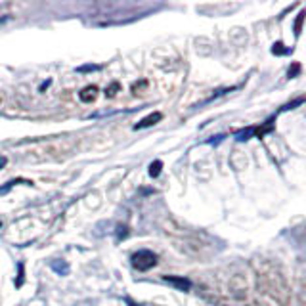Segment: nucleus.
Returning a JSON list of instances; mask_svg holds the SVG:
<instances>
[{
  "mask_svg": "<svg viewBox=\"0 0 306 306\" xmlns=\"http://www.w3.org/2000/svg\"><path fill=\"white\" fill-rule=\"evenodd\" d=\"M130 264H132L134 270L138 272H147L157 264V254L147 251V249H142V251H136V253L130 256Z\"/></svg>",
  "mask_w": 306,
  "mask_h": 306,
  "instance_id": "nucleus-1",
  "label": "nucleus"
},
{
  "mask_svg": "<svg viewBox=\"0 0 306 306\" xmlns=\"http://www.w3.org/2000/svg\"><path fill=\"white\" fill-rule=\"evenodd\" d=\"M163 281L171 283L178 291H189L191 289V281L187 278H180V276H163Z\"/></svg>",
  "mask_w": 306,
  "mask_h": 306,
  "instance_id": "nucleus-2",
  "label": "nucleus"
},
{
  "mask_svg": "<svg viewBox=\"0 0 306 306\" xmlns=\"http://www.w3.org/2000/svg\"><path fill=\"white\" fill-rule=\"evenodd\" d=\"M278 115H280V111L274 113L272 117H268L262 126H254V138H264L268 132H272V128H274V121L278 119Z\"/></svg>",
  "mask_w": 306,
  "mask_h": 306,
  "instance_id": "nucleus-3",
  "label": "nucleus"
},
{
  "mask_svg": "<svg viewBox=\"0 0 306 306\" xmlns=\"http://www.w3.org/2000/svg\"><path fill=\"white\" fill-rule=\"evenodd\" d=\"M161 119H163V115H161L159 111H153V113H149L147 117H144V119L140 121L134 128H136V130H142V128H147V126H153V124H157Z\"/></svg>",
  "mask_w": 306,
  "mask_h": 306,
  "instance_id": "nucleus-4",
  "label": "nucleus"
},
{
  "mask_svg": "<svg viewBox=\"0 0 306 306\" xmlns=\"http://www.w3.org/2000/svg\"><path fill=\"white\" fill-rule=\"evenodd\" d=\"M98 86H94V84H90V86H86V88H82L79 92V98L82 100V102H86V104H90V102H94L96 98H98Z\"/></svg>",
  "mask_w": 306,
  "mask_h": 306,
  "instance_id": "nucleus-5",
  "label": "nucleus"
},
{
  "mask_svg": "<svg viewBox=\"0 0 306 306\" xmlns=\"http://www.w3.org/2000/svg\"><path fill=\"white\" fill-rule=\"evenodd\" d=\"M253 136H254V126H247V128H241V130L236 132V140L238 142H247Z\"/></svg>",
  "mask_w": 306,
  "mask_h": 306,
  "instance_id": "nucleus-6",
  "label": "nucleus"
},
{
  "mask_svg": "<svg viewBox=\"0 0 306 306\" xmlns=\"http://www.w3.org/2000/svg\"><path fill=\"white\" fill-rule=\"evenodd\" d=\"M305 17H306V10L303 8V10L299 12V15H297V19H295V27H293L295 37H297V39L301 37V31H303V23H305Z\"/></svg>",
  "mask_w": 306,
  "mask_h": 306,
  "instance_id": "nucleus-7",
  "label": "nucleus"
},
{
  "mask_svg": "<svg viewBox=\"0 0 306 306\" xmlns=\"http://www.w3.org/2000/svg\"><path fill=\"white\" fill-rule=\"evenodd\" d=\"M291 52H293V48H287L283 42H276V44L272 46V54H274V56H289Z\"/></svg>",
  "mask_w": 306,
  "mask_h": 306,
  "instance_id": "nucleus-8",
  "label": "nucleus"
},
{
  "mask_svg": "<svg viewBox=\"0 0 306 306\" xmlns=\"http://www.w3.org/2000/svg\"><path fill=\"white\" fill-rule=\"evenodd\" d=\"M161 169H163V163H161V161H153V163L149 165V176H151V178H157L161 174Z\"/></svg>",
  "mask_w": 306,
  "mask_h": 306,
  "instance_id": "nucleus-9",
  "label": "nucleus"
},
{
  "mask_svg": "<svg viewBox=\"0 0 306 306\" xmlns=\"http://www.w3.org/2000/svg\"><path fill=\"white\" fill-rule=\"evenodd\" d=\"M52 268L58 272V274H61V276H65L67 274V262L65 260H56V262H52Z\"/></svg>",
  "mask_w": 306,
  "mask_h": 306,
  "instance_id": "nucleus-10",
  "label": "nucleus"
},
{
  "mask_svg": "<svg viewBox=\"0 0 306 306\" xmlns=\"http://www.w3.org/2000/svg\"><path fill=\"white\" fill-rule=\"evenodd\" d=\"M119 90H121L119 82H111V84H109V86L106 88V96H107V98H113V96L119 92Z\"/></svg>",
  "mask_w": 306,
  "mask_h": 306,
  "instance_id": "nucleus-11",
  "label": "nucleus"
},
{
  "mask_svg": "<svg viewBox=\"0 0 306 306\" xmlns=\"http://www.w3.org/2000/svg\"><path fill=\"white\" fill-rule=\"evenodd\" d=\"M299 73H301V65H299V63H291L289 71H287L289 79H295V77H299Z\"/></svg>",
  "mask_w": 306,
  "mask_h": 306,
  "instance_id": "nucleus-12",
  "label": "nucleus"
},
{
  "mask_svg": "<svg viewBox=\"0 0 306 306\" xmlns=\"http://www.w3.org/2000/svg\"><path fill=\"white\" fill-rule=\"evenodd\" d=\"M100 69V65H80L77 67V71L79 73H90V71H98Z\"/></svg>",
  "mask_w": 306,
  "mask_h": 306,
  "instance_id": "nucleus-13",
  "label": "nucleus"
},
{
  "mask_svg": "<svg viewBox=\"0 0 306 306\" xmlns=\"http://www.w3.org/2000/svg\"><path fill=\"white\" fill-rule=\"evenodd\" d=\"M17 270H19V274H17V281H15V285L21 287V281H23V264H19Z\"/></svg>",
  "mask_w": 306,
  "mask_h": 306,
  "instance_id": "nucleus-14",
  "label": "nucleus"
},
{
  "mask_svg": "<svg viewBox=\"0 0 306 306\" xmlns=\"http://www.w3.org/2000/svg\"><path fill=\"white\" fill-rule=\"evenodd\" d=\"M17 182H21V180H13V182H8V184H6L4 187H0V195H2V193H6V191H8V189L13 186V184H17Z\"/></svg>",
  "mask_w": 306,
  "mask_h": 306,
  "instance_id": "nucleus-15",
  "label": "nucleus"
},
{
  "mask_svg": "<svg viewBox=\"0 0 306 306\" xmlns=\"http://www.w3.org/2000/svg\"><path fill=\"white\" fill-rule=\"evenodd\" d=\"M222 140H224V136L218 134V136H213V140H207V144H218V142H222Z\"/></svg>",
  "mask_w": 306,
  "mask_h": 306,
  "instance_id": "nucleus-16",
  "label": "nucleus"
},
{
  "mask_svg": "<svg viewBox=\"0 0 306 306\" xmlns=\"http://www.w3.org/2000/svg\"><path fill=\"white\" fill-rule=\"evenodd\" d=\"M119 230H121V240H124V238L128 236V228H126V226H119Z\"/></svg>",
  "mask_w": 306,
  "mask_h": 306,
  "instance_id": "nucleus-17",
  "label": "nucleus"
},
{
  "mask_svg": "<svg viewBox=\"0 0 306 306\" xmlns=\"http://www.w3.org/2000/svg\"><path fill=\"white\" fill-rule=\"evenodd\" d=\"M6 163H8V159H6L4 155H0V169H4V167H6Z\"/></svg>",
  "mask_w": 306,
  "mask_h": 306,
  "instance_id": "nucleus-18",
  "label": "nucleus"
},
{
  "mask_svg": "<svg viewBox=\"0 0 306 306\" xmlns=\"http://www.w3.org/2000/svg\"><path fill=\"white\" fill-rule=\"evenodd\" d=\"M48 84H50V80H46V82H44V84H42V86H40V92H44V90H46V88H48Z\"/></svg>",
  "mask_w": 306,
  "mask_h": 306,
  "instance_id": "nucleus-19",
  "label": "nucleus"
}]
</instances>
